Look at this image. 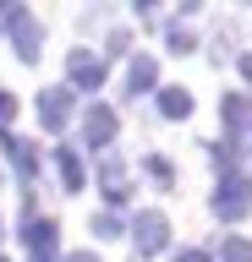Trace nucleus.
Instances as JSON below:
<instances>
[{"label": "nucleus", "instance_id": "nucleus-1", "mask_svg": "<svg viewBox=\"0 0 252 262\" xmlns=\"http://www.w3.org/2000/svg\"><path fill=\"white\" fill-rule=\"evenodd\" d=\"M0 22H6V33H11L17 55L33 66V60H38V49H44V28L33 22V11H28V6H17V0H6V6H0Z\"/></svg>", "mask_w": 252, "mask_h": 262}, {"label": "nucleus", "instance_id": "nucleus-2", "mask_svg": "<svg viewBox=\"0 0 252 262\" xmlns=\"http://www.w3.org/2000/svg\"><path fill=\"white\" fill-rule=\"evenodd\" d=\"M214 213H219V219H247V213H252V180L241 175V169H236V175H219Z\"/></svg>", "mask_w": 252, "mask_h": 262}, {"label": "nucleus", "instance_id": "nucleus-3", "mask_svg": "<svg viewBox=\"0 0 252 262\" xmlns=\"http://www.w3.org/2000/svg\"><path fill=\"white\" fill-rule=\"evenodd\" d=\"M132 246H137V257L165 251V246H170V219L159 208H143V213H137V224H132Z\"/></svg>", "mask_w": 252, "mask_h": 262}, {"label": "nucleus", "instance_id": "nucleus-4", "mask_svg": "<svg viewBox=\"0 0 252 262\" xmlns=\"http://www.w3.org/2000/svg\"><path fill=\"white\" fill-rule=\"evenodd\" d=\"M66 77H71V93H77V88H83V93H99V88H104V55L71 49V55H66Z\"/></svg>", "mask_w": 252, "mask_h": 262}, {"label": "nucleus", "instance_id": "nucleus-5", "mask_svg": "<svg viewBox=\"0 0 252 262\" xmlns=\"http://www.w3.org/2000/svg\"><path fill=\"white\" fill-rule=\"evenodd\" d=\"M22 241H28L33 257H55V246H61V224H55V219H38V213L28 208V219H22Z\"/></svg>", "mask_w": 252, "mask_h": 262}, {"label": "nucleus", "instance_id": "nucleus-6", "mask_svg": "<svg viewBox=\"0 0 252 262\" xmlns=\"http://www.w3.org/2000/svg\"><path fill=\"white\" fill-rule=\"evenodd\" d=\"M115 131H121V120H115L110 104H88V115H83V142L88 147H110Z\"/></svg>", "mask_w": 252, "mask_h": 262}, {"label": "nucleus", "instance_id": "nucleus-7", "mask_svg": "<svg viewBox=\"0 0 252 262\" xmlns=\"http://www.w3.org/2000/svg\"><path fill=\"white\" fill-rule=\"evenodd\" d=\"M219 115H225V131H230V147L236 142H252V98L247 93H225Z\"/></svg>", "mask_w": 252, "mask_h": 262}, {"label": "nucleus", "instance_id": "nucleus-8", "mask_svg": "<svg viewBox=\"0 0 252 262\" xmlns=\"http://www.w3.org/2000/svg\"><path fill=\"white\" fill-rule=\"evenodd\" d=\"M38 120H44V131H66V120H71V88H44V93H38Z\"/></svg>", "mask_w": 252, "mask_h": 262}, {"label": "nucleus", "instance_id": "nucleus-9", "mask_svg": "<svg viewBox=\"0 0 252 262\" xmlns=\"http://www.w3.org/2000/svg\"><path fill=\"white\" fill-rule=\"evenodd\" d=\"M99 186H104V196H110V202H126V196H132L126 164H121V159H99Z\"/></svg>", "mask_w": 252, "mask_h": 262}, {"label": "nucleus", "instance_id": "nucleus-10", "mask_svg": "<svg viewBox=\"0 0 252 262\" xmlns=\"http://www.w3.org/2000/svg\"><path fill=\"white\" fill-rule=\"evenodd\" d=\"M6 159L17 164V175H22V180H33V175H38V147H33V142H22L17 131L6 137Z\"/></svg>", "mask_w": 252, "mask_h": 262}, {"label": "nucleus", "instance_id": "nucleus-11", "mask_svg": "<svg viewBox=\"0 0 252 262\" xmlns=\"http://www.w3.org/2000/svg\"><path fill=\"white\" fill-rule=\"evenodd\" d=\"M153 82H159V66H153L148 55H132V71H126V93H132V98H143Z\"/></svg>", "mask_w": 252, "mask_h": 262}, {"label": "nucleus", "instance_id": "nucleus-12", "mask_svg": "<svg viewBox=\"0 0 252 262\" xmlns=\"http://www.w3.org/2000/svg\"><path fill=\"white\" fill-rule=\"evenodd\" d=\"M55 169H61V186H66V191H83V159H77V153H71V147H55Z\"/></svg>", "mask_w": 252, "mask_h": 262}, {"label": "nucleus", "instance_id": "nucleus-13", "mask_svg": "<svg viewBox=\"0 0 252 262\" xmlns=\"http://www.w3.org/2000/svg\"><path fill=\"white\" fill-rule=\"evenodd\" d=\"M159 115L165 120H186L192 115V93L186 88H159Z\"/></svg>", "mask_w": 252, "mask_h": 262}, {"label": "nucleus", "instance_id": "nucleus-14", "mask_svg": "<svg viewBox=\"0 0 252 262\" xmlns=\"http://www.w3.org/2000/svg\"><path fill=\"white\" fill-rule=\"evenodd\" d=\"M88 229H93V241H121V235H126L121 213H93V219H88Z\"/></svg>", "mask_w": 252, "mask_h": 262}, {"label": "nucleus", "instance_id": "nucleus-15", "mask_svg": "<svg viewBox=\"0 0 252 262\" xmlns=\"http://www.w3.org/2000/svg\"><path fill=\"white\" fill-rule=\"evenodd\" d=\"M165 44H170V55H192V49H198V33L186 28V22H170V28H165Z\"/></svg>", "mask_w": 252, "mask_h": 262}, {"label": "nucleus", "instance_id": "nucleus-16", "mask_svg": "<svg viewBox=\"0 0 252 262\" xmlns=\"http://www.w3.org/2000/svg\"><path fill=\"white\" fill-rule=\"evenodd\" d=\"M143 169H148L153 186H176V164H170L165 153H148V164H143Z\"/></svg>", "mask_w": 252, "mask_h": 262}, {"label": "nucleus", "instance_id": "nucleus-17", "mask_svg": "<svg viewBox=\"0 0 252 262\" xmlns=\"http://www.w3.org/2000/svg\"><path fill=\"white\" fill-rule=\"evenodd\" d=\"M219 257H225V262H252V241H241V235H225Z\"/></svg>", "mask_w": 252, "mask_h": 262}, {"label": "nucleus", "instance_id": "nucleus-18", "mask_svg": "<svg viewBox=\"0 0 252 262\" xmlns=\"http://www.w3.org/2000/svg\"><path fill=\"white\" fill-rule=\"evenodd\" d=\"M11 126H17V98L0 88V137H11Z\"/></svg>", "mask_w": 252, "mask_h": 262}, {"label": "nucleus", "instance_id": "nucleus-19", "mask_svg": "<svg viewBox=\"0 0 252 262\" xmlns=\"http://www.w3.org/2000/svg\"><path fill=\"white\" fill-rule=\"evenodd\" d=\"M104 49H110V55H126V49H132V33H110V38H104Z\"/></svg>", "mask_w": 252, "mask_h": 262}, {"label": "nucleus", "instance_id": "nucleus-20", "mask_svg": "<svg viewBox=\"0 0 252 262\" xmlns=\"http://www.w3.org/2000/svg\"><path fill=\"white\" fill-rule=\"evenodd\" d=\"M61 262H99V257H93V251H66Z\"/></svg>", "mask_w": 252, "mask_h": 262}, {"label": "nucleus", "instance_id": "nucleus-21", "mask_svg": "<svg viewBox=\"0 0 252 262\" xmlns=\"http://www.w3.org/2000/svg\"><path fill=\"white\" fill-rule=\"evenodd\" d=\"M176 262H208V251H181Z\"/></svg>", "mask_w": 252, "mask_h": 262}, {"label": "nucleus", "instance_id": "nucleus-22", "mask_svg": "<svg viewBox=\"0 0 252 262\" xmlns=\"http://www.w3.org/2000/svg\"><path fill=\"white\" fill-rule=\"evenodd\" d=\"M236 66H241V77L252 82V55H241V60H236Z\"/></svg>", "mask_w": 252, "mask_h": 262}, {"label": "nucleus", "instance_id": "nucleus-23", "mask_svg": "<svg viewBox=\"0 0 252 262\" xmlns=\"http://www.w3.org/2000/svg\"><path fill=\"white\" fill-rule=\"evenodd\" d=\"M33 262H55V257H33Z\"/></svg>", "mask_w": 252, "mask_h": 262}, {"label": "nucleus", "instance_id": "nucleus-24", "mask_svg": "<svg viewBox=\"0 0 252 262\" xmlns=\"http://www.w3.org/2000/svg\"><path fill=\"white\" fill-rule=\"evenodd\" d=\"M0 262H6V257H0Z\"/></svg>", "mask_w": 252, "mask_h": 262}]
</instances>
